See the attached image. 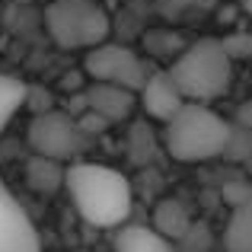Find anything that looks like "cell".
Masks as SVG:
<instances>
[{"label":"cell","mask_w":252,"mask_h":252,"mask_svg":"<svg viewBox=\"0 0 252 252\" xmlns=\"http://www.w3.org/2000/svg\"><path fill=\"white\" fill-rule=\"evenodd\" d=\"M64 189L70 195V204L90 227L115 230L125 227L134 208V191L125 172L93 160H74L64 169Z\"/></svg>","instance_id":"cell-1"},{"label":"cell","mask_w":252,"mask_h":252,"mask_svg":"<svg viewBox=\"0 0 252 252\" xmlns=\"http://www.w3.org/2000/svg\"><path fill=\"white\" fill-rule=\"evenodd\" d=\"M26 99H29L26 80H19L16 74H0V134L16 118V112L26 105Z\"/></svg>","instance_id":"cell-12"},{"label":"cell","mask_w":252,"mask_h":252,"mask_svg":"<svg viewBox=\"0 0 252 252\" xmlns=\"http://www.w3.org/2000/svg\"><path fill=\"white\" fill-rule=\"evenodd\" d=\"M223 249L227 252H252V195L233 208L223 230Z\"/></svg>","instance_id":"cell-11"},{"label":"cell","mask_w":252,"mask_h":252,"mask_svg":"<svg viewBox=\"0 0 252 252\" xmlns=\"http://www.w3.org/2000/svg\"><path fill=\"white\" fill-rule=\"evenodd\" d=\"M64 169L67 166H61L58 160H48V157H32L29 160V166H26V182L32 185L35 191H55V189H61L64 185Z\"/></svg>","instance_id":"cell-13"},{"label":"cell","mask_w":252,"mask_h":252,"mask_svg":"<svg viewBox=\"0 0 252 252\" xmlns=\"http://www.w3.org/2000/svg\"><path fill=\"white\" fill-rule=\"evenodd\" d=\"M29 147L38 157H48V160H58V163H74V160H83L86 147H90V134L67 112L48 109L32 118Z\"/></svg>","instance_id":"cell-5"},{"label":"cell","mask_w":252,"mask_h":252,"mask_svg":"<svg viewBox=\"0 0 252 252\" xmlns=\"http://www.w3.org/2000/svg\"><path fill=\"white\" fill-rule=\"evenodd\" d=\"M157 230H160L163 236H169V240L182 236L185 230H189V214H185L182 204L179 201H163L160 211H157Z\"/></svg>","instance_id":"cell-14"},{"label":"cell","mask_w":252,"mask_h":252,"mask_svg":"<svg viewBox=\"0 0 252 252\" xmlns=\"http://www.w3.org/2000/svg\"><path fill=\"white\" fill-rule=\"evenodd\" d=\"M86 105H90V112H96L99 118H105V122H122V118H128L131 109L137 105V93L122 90V86H112V83H93L90 80Z\"/></svg>","instance_id":"cell-9"},{"label":"cell","mask_w":252,"mask_h":252,"mask_svg":"<svg viewBox=\"0 0 252 252\" xmlns=\"http://www.w3.org/2000/svg\"><path fill=\"white\" fill-rule=\"evenodd\" d=\"M0 252H42L35 223L3 179H0Z\"/></svg>","instance_id":"cell-7"},{"label":"cell","mask_w":252,"mask_h":252,"mask_svg":"<svg viewBox=\"0 0 252 252\" xmlns=\"http://www.w3.org/2000/svg\"><path fill=\"white\" fill-rule=\"evenodd\" d=\"M243 10H246V16H252V0H243Z\"/></svg>","instance_id":"cell-16"},{"label":"cell","mask_w":252,"mask_h":252,"mask_svg":"<svg viewBox=\"0 0 252 252\" xmlns=\"http://www.w3.org/2000/svg\"><path fill=\"white\" fill-rule=\"evenodd\" d=\"M45 29L58 48L90 51L109 42L112 19L96 0H51L45 6Z\"/></svg>","instance_id":"cell-4"},{"label":"cell","mask_w":252,"mask_h":252,"mask_svg":"<svg viewBox=\"0 0 252 252\" xmlns=\"http://www.w3.org/2000/svg\"><path fill=\"white\" fill-rule=\"evenodd\" d=\"M137 105H141L154 122L166 125L169 118L185 105V96L176 86L169 70H150V77L144 80L141 90H137Z\"/></svg>","instance_id":"cell-8"},{"label":"cell","mask_w":252,"mask_h":252,"mask_svg":"<svg viewBox=\"0 0 252 252\" xmlns=\"http://www.w3.org/2000/svg\"><path fill=\"white\" fill-rule=\"evenodd\" d=\"M172 10H182V13H198V10H211L214 0H166Z\"/></svg>","instance_id":"cell-15"},{"label":"cell","mask_w":252,"mask_h":252,"mask_svg":"<svg viewBox=\"0 0 252 252\" xmlns=\"http://www.w3.org/2000/svg\"><path fill=\"white\" fill-rule=\"evenodd\" d=\"M233 141V128L208 102H185L163 125V147L179 163H208Z\"/></svg>","instance_id":"cell-2"},{"label":"cell","mask_w":252,"mask_h":252,"mask_svg":"<svg viewBox=\"0 0 252 252\" xmlns=\"http://www.w3.org/2000/svg\"><path fill=\"white\" fill-rule=\"evenodd\" d=\"M115 252H179L169 236H163L157 227H122L115 236Z\"/></svg>","instance_id":"cell-10"},{"label":"cell","mask_w":252,"mask_h":252,"mask_svg":"<svg viewBox=\"0 0 252 252\" xmlns=\"http://www.w3.org/2000/svg\"><path fill=\"white\" fill-rule=\"evenodd\" d=\"M83 70L93 83H112L131 93H137L150 77V64L144 61V55L118 42H102L90 48L83 58Z\"/></svg>","instance_id":"cell-6"},{"label":"cell","mask_w":252,"mask_h":252,"mask_svg":"<svg viewBox=\"0 0 252 252\" xmlns=\"http://www.w3.org/2000/svg\"><path fill=\"white\" fill-rule=\"evenodd\" d=\"M185 102H214L233 83V58L220 38L191 42L169 67Z\"/></svg>","instance_id":"cell-3"}]
</instances>
